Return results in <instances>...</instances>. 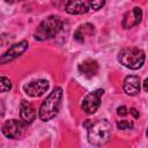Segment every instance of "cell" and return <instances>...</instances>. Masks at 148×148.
I'll list each match as a JSON object with an SVG mask.
<instances>
[{
  "label": "cell",
  "mask_w": 148,
  "mask_h": 148,
  "mask_svg": "<svg viewBox=\"0 0 148 148\" xmlns=\"http://www.w3.org/2000/svg\"><path fill=\"white\" fill-rule=\"evenodd\" d=\"M61 101H62V89L60 87H56L40 104L38 112L39 119L43 121H49L53 119L60 111Z\"/></svg>",
  "instance_id": "1"
},
{
  "label": "cell",
  "mask_w": 148,
  "mask_h": 148,
  "mask_svg": "<svg viewBox=\"0 0 148 148\" xmlns=\"http://www.w3.org/2000/svg\"><path fill=\"white\" fill-rule=\"evenodd\" d=\"M62 28V20L58 15H50L44 18L37 27L34 37L36 40L43 42L54 38Z\"/></svg>",
  "instance_id": "2"
},
{
  "label": "cell",
  "mask_w": 148,
  "mask_h": 148,
  "mask_svg": "<svg viewBox=\"0 0 148 148\" xmlns=\"http://www.w3.org/2000/svg\"><path fill=\"white\" fill-rule=\"evenodd\" d=\"M118 60L123 66L130 69H139L145 64L146 53L138 47H125L119 51Z\"/></svg>",
  "instance_id": "3"
},
{
  "label": "cell",
  "mask_w": 148,
  "mask_h": 148,
  "mask_svg": "<svg viewBox=\"0 0 148 148\" xmlns=\"http://www.w3.org/2000/svg\"><path fill=\"white\" fill-rule=\"evenodd\" d=\"M88 140L94 146L105 145L111 136V125L108 120H98L88 128Z\"/></svg>",
  "instance_id": "4"
},
{
  "label": "cell",
  "mask_w": 148,
  "mask_h": 148,
  "mask_svg": "<svg viewBox=\"0 0 148 148\" xmlns=\"http://www.w3.org/2000/svg\"><path fill=\"white\" fill-rule=\"evenodd\" d=\"M103 94H104L103 89H96V90L89 92L82 101V104H81L82 110L88 114L95 113L101 105V98H102Z\"/></svg>",
  "instance_id": "5"
},
{
  "label": "cell",
  "mask_w": 148,
  "mask_h": 148,
  "mask_svg": "<svg viewBox=\"0 0 148 148\" xmlns=\"http://www.w3.org/2000/svg\"><path fill=\"white\" fill-rule=\"evenodd\" d=\"M25 126L27 125L22 120H17V119L7 120L2 126V134L8 139H18L22 136Z\"/></svg>",
  "instance_id": "6"
},
{
  "label": "cell",
  "mask_w": 148,
  "mask_h": 148,
  "mask_svg": "<svg viewBox=\"0 0 148 148\" xmlns=\"http://www.w3.org/2000/svg\"><path fill=\"white\" fill-rule=\"evenodd\" d=\"M28 42L27 40H21L18 43H15L13 44L1 57H0V64L1 65H5V64H8L15 59H17L20 56H22L27 50H28Z\"/></svg>",
  "instance_id": "7"
},
{
  "label": "cell",
  "mask_w": 148,
  "mask_h": 148,
  "mask_svg": "<svg viewBox=\"0 0 148 148\" xmlns=\"http://www.w3.org/2000/svg\"><path fill=\"white\" fill-rule=\"evenodd\" d=\"M49 87H50L49 81H46L44 79H38V80H35V81H31V82L24 84L23 90L30 97H39L47 91Z\"/></svg>",
  "instance_id": "8"
},
{
  "label": "cell",
  "mask_w": 148,
  "mask_h": 148,
  "mask_svg": "<svg viewBox=\"0 0 148 148\" xmlns=\"http://www.w3.org/2000/svg\"><path fill=\"white\" fill-rule=\"evenodd\" d=\"M90 9L89 0H68L65 5V10L71 15H82Z\"/></svg>",
  "instance_id": "9"
},
{
  "label": "cell",
  "mask_w": 148,
  "mask_h": 148,
  "mask_svg": "<svg viewBox=\"0 0 148 148\" xmlns=\"http://www.w3.org/2000/svg\"><path fill=\"white\" fill-rule=\"evenodd\" d=\"M141 18H142V9L140 7H134L133 9H131L124 14V17L121 21L123 28L131 29V28L138 25L141 22Z\"/></svg>",
  "instance_id": "10"
},
{
  "label": "cell",
  "mask_w": 148,
  "mask_h": 148,
  "mask_svg": "<svg viewBox=\"0 0 148 148\" xmlns=\"http://www.w3.org/2000/svg\"><path fill=\"white\" fill-rule=\"evenodd\" d=\"M20 117H21V120L25 125H30L35 120L36 110H35L34 105L30 102H28L25 99L21 101V104H20Z\"/></svg>",
  "instance_id": "11"
},
{
  "label": "cell",
  "mask_w": 148,
  "mask_h": 148,
  "mask_svg": "<svg viewBox=\"0 0 148 148\" xmlns=\"http://www.w3.org/2000/svg\"><path fill=\"white\" fill-rule=\"evenodd\" d=\"M141 83H140V77L136 75H128L125 77L124 83H123V88L124 91L128 95V96H135L140 92V88Z\"/></svg>",
  "instance_id": "12"
},
{
  "label": "cell",
  "mask_w": 148,
  "mask_h": 148,
  "mask_svg": "<svg viewBox=\"0 0 148 148\" xmlns=\"http://www.w3.org/2000/svg\"><path fill=\"white\" fill-rule=\"evenodd\" d=\"M79 72L84 75L86 77H92L97 74L98 72V64L96 60H92V59H87L84 61H82L80 65H79Z\"/></svg>",
  "instance_id": "13"
},
{
  "label": "cell",
  "mask_w": 148,
  "mask_h": 148,
  "mask_svg": "<svg viewBox=\"0 0 148 148\" xmlns=\"http://www.w3.org/2000/svg\"><path fill=\"white\" fill-rule=\"evenodd\" d=\"M94 32H95V27L91 23H84V24L80 25L75 30V32H74V39L76 42H79V43H82L86 37L94 35Z\"/></svg>",
  "instance_id": "14"
},
{
  "label": "cell",
  "mask_w": 148,
  "mask_h": 148,
  "mask_svg": "<svg viewBox=\"0 0 148 148\" xmlns=\"http://www.w3.org/2000/svg\"><path fill=\"white\" fill-rule=\"evenodd\" d=\"M12 89V82L6 76H0V94L9 91Z\"/></svg>",
  "instance_id": "15"
},
{
  "label": "cell",
  "mask_w": 148,
  "mask_h": 148,
  "mask_svg": "<svg viewBox=\"0 0 148 148\" xmlns=\"http://www.w3.org/2000/svg\"><path fill=\"white\" fill-rule=\"evenodd\" d=\"M117 127L119 130H131L133 128V121L131 120H126V119H123V120H119L117 123Z\"/></svg>",
  "instance_id": "16"
},
{
  "label": "cell",
  "mask_w": 148,
  "mask_h": 148,
  "mask_svg": "<svg viewBox=\"0 0 148 148\" xmlns=\"http://www.w3.org/2000/svg\"><path fill=\"white\" fill-rule=\"evenodd\" d=\"M106 0H89L90 3V8H92L94 10H99L102 7H104Z\"/></svg>",
  "instance_id": "17"
},
{
  "label": "cell",
  "mask_w": 148,
  "mask_h": 148,
  "mask_svg": "<svg viewBox=\"0 0 148 148\" xmlns=\"http://www.w3.org/2000/svg\"><path fill=\"white\" fill-rule=\"evenodd\" d=\"M127 113H128V110H127V108L125 105H121V106H119L117 109V114L118 116H126Z\"/></svg>",
  "instance_id": "18"
},
{
  "label": "cell",
  "mask_w": 148,
  "mask_h": 148,
  "mask_svg": "<svg viewBox=\"0 0 148 148\" xmlns=\"http://www.w3.org/2000/svg\"><path fill=\"white\" fill-rule=\"evenodd\" d=\"M130 112L133 114V117H134L135 119H138V118H139V116H140V114H139V111H138L135 108H132V109L130 110Z\"/></svg>",
  "instance_id": "19"
},
{
  "label": "cell",
  "mask_w": 148,
  "mask_h": 148,
  "mask_svg": "<svg viewBox=\"0 0 148 148\" xmlns=\"http://www.w3.org/2000/svg\"><path fill=\"white\" fill-rule=\"evenodd\" d=\"M7 3L9 5H14V3H17V2H22V1H25V0H5Z\"/></svg>",
  "instance_id": "20"
},
{
  "label": "cell",
  "mask_w": 148,
  "mask_h": 148,
  "mask_svg": "<svg viewBox=\"0 0 148 148\" xmlns=\"http://www.w3.org/2000/svg\"><path fill=\"white\" fill-rule=\"evenodd\" d=\"M5 114V106L2 103H0V118H2Z\"/></svg>",
  "instance_id": "21"
},
{
  "label": "cell",
  "mask_w": 148,
  "mask_h": 148,
  "mask_svg": "<svg viewBox=\"0 0 148 148\" xmlns=\"http://www.w3.org/2000/svg\"><path fill=\"white\" fill-rule=\"evenodd\" d=\"M147 82H148V80L146 79V80L143 81V89H145V91H147Z\"/></svg>",
  "instance_id": "22"
}]
</instances>
